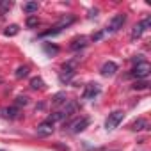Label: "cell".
<instances>
[{
    "label": "cell",
    "instance_id": "obj_1",
    "mask_svg": "<svg viewBox=\"0 0 151 151\" xmlns=\"http://www.w3.org/2000/svg\"><path fill=\"white\" fill-rule=\"evenodd\" d=\"M78 64H80V57H75V59L64 62V64H62V69H60V73H59V80H60L62 84H69L71 78L77 75Z\"/></svg>",
    "mask_w": 151,
    "mask_h": 151
},
{
    "label": "cell",
    "instance_id": "obj_2",
    "mask_svg": "<svg viewBox=\"0 0 151 151\" xmlns=\"http://www.w3.org/2000/svg\"><path fill=\"white\" fill-rule=\"evenodd\" d=\"M75 20H77V18H75L73 14H66V16H62L50 30H45V32H41L39 34V37H53V36H57V34H60L64 29H68L71 23H75Z\"/></svg>",
    "mask_w": 151,
    "mask_h": 151
},
{
    "label": "cell",
    "instance_id": "obj_3",
    "mask_svg": "<svg viewBox=\"0 0 151 151\" xmlns=\"http://www.w3.org/2000/svg\"><path fill=\"white\" fill-rule=\"evenodd\" d=\"M149 71H151V68H149V62L142 60V62H137V64L133 66V69L128 73V77H132V78H137V80H144V78H147Z\"/></svg>",
    "mask_w": 151,
    "mask_h": 151
},
{
    "label": "cell",
    "instance_id": "obj_4",
    "mask_svg": "<svg viewBox=\"0 0 151 151\" xmlns=\"http://www.w3.org/2000/svg\"><path fill=\"white\" fill-rule=\"evenodd\" d=\"M89 123H91L89 117H77V119H73L71 123H68V126H64V130L68 128L69 133H80V132H84L89 126Z\"/></svg>",
    "mask_w": 151,
    "mask_h": 151
},
{
    "label": "cell",
    "instance_id": "obj_5",
    "mask_svg": "<svg viewBox=\"0 0 151 151\" xmlns=\"http://www.w3.org/2000/svg\"><path fill=\"white\" fill-rule=\"evenodd\" d=\"M123 117H124V112H123V110H114V112H110L109 117L105 119V130H107V132L116 130V128L121 124Z\"/></svg>",
    "mask_w": 151,
    "mask_h": 151
},
{
    "label": "cell",
    "instance_id": "obj_6",
    "mask_svg": "<svg viewBox=\"0 0 151 151\" xmlns=\"http://www.w3.org/2000/svg\"><path fill=\"white\" fill-rule=\"evenodd\" d=\"M124 23H126V14H124V13H117V14L109 22V25H107V29H105V34H114V32H117L119 29H123Z\"/></svg>",
    "mask_w": 151,
    "mask_h": 151
},
{
    "label": "cell",
    "instance_id": "obj_7",
    "mask_svg": "<svg viewBox=\"0 0 151 151\" xmlns=\"http://www.w3.org/2000/svg\"><path fill=\"white\" fill-rule=\"evenodd\" d=\"M149 27H151V18H149V16H146L142 22H139V23L132 29L130 39H132V41H137V39H139V37H140V36H142L147 29H149Z\"/></svg>",
    "mask_w": 151,
    "mask_h": 151
},
{
    "label": "cell",
    "instance_id": "obj_8",
    "mask_svg": "<svg viewBox=\"0 0 151 151\" xmlns=\"http://www.w3.org/2000/svg\"><path fill=\"white\" fill-rule=\"evenodd\" d=\"M100 93H101V87L98 86V84H94V82H91V84H87L86 86V89H84V93H82V100H94V98H98L100 96Z\"/></svg>",
    "mask_w": 151,
    "mask_h": 151
},
{
    "label": "cell",
    "instance_id": "obj_9",
    "mask_svg": "<svg viewBox=\"0 0 151 151\" xmlns=\"http://www.w3.org/2000/svg\"><path fill=\"white\" fill-rule=\"evenodd\" d=\"M53 123H50L48 119L46 121H43L39 126H37V130H36V133H37V137H48V135H52L53 133Z\"/></svg>",
    "mask_w": 151,
    "mask_h": 151
},
{
    "label": "cell",
    "instance_id": "obj_10",
    "mask_svg": "<svg viewBox=\"0 0 151 151\" xmlns=\"http://www.w3.org/2000/svg\"><path fill=\"white\" fill-rule=\"evenodd\" d=\"M87 45H89V37H86V36H78V37H75V39L71 41L69 48H71L73 52H78V50L86 48Z\"/></svg>",
    "mask_w": 151,
    "mask_h": 151
},
{
    "label": "cell",
    "instance_id": "obj_11",
    "mask_svg": "<svg viewBox=\"0 0 151 151\" xmlns=\"http://www.w3.org/2000/svg\"><path fill=\"white\" fill-rule=\"evenodd\" d=\"M116 71H117V64L112 62V60H107V62L101 66V69H100V73L103 75V77H114Z\"/></svg>",
    "mask_w": 151,
    "mask_h": 151
},
{
    "label": "cell",
    "instance_id": "obj_12",
    "mask_svg": "<svg viewBox=\"0 0 151 151\" xmlns=\"http://www.w3.org/2000/svg\"><path fill=\"white\" fill-rule=\"evenodd\" d=\"M77 110H78V103L71 100V101H66V103H64V110H60V112H62V116H64V119H66V117H69L71 114H75Z\"/></svg>",
    "mask_w": 151,
    "mask_h": 151
},
{
    "label": "cell",
    "instance_id": "obj_13",
    "mask_svg": "<svg viewBox=\"0 0 151 151\" xmlns=\"http://www.w3.org/2000/svg\"><path fill=\"white\" fill-rule=\"evenodd\" d=\"M130 130H133V132H142V130H149V123L146 121V119H142V117H139V119H135L132 124H130Z\"/></svg>",
    "mask_w": 151,
    "mask_h": 151
},
{
    "label": "cell",
    "instance_id": "obj_14",
    "mask_svg": "<svg viewBox=\"0 0 151 151\" xmlns=\"http://www.w3.org/2000/svg\"><path fill=\"white\" fill-rule=\"evenodd\" d=\"M20 116V109L18 107H7V109H2V117L4 119H16Z\"/></svg>",
    "mask_w": 151,
    "mask_h": 151
},
{
    "label": "cell",
    "instance_id": "obj_15",
    "mask_svg": "<svg viewBox=\"0 0 151 151\" xmlns=\"http://www.w3.org/2000/svg\"><path fill=\"white\" fill-rule=\"evenodd\" d=\"M37 9H39L37 2H27V4H23V13H27L29 16H32L34 13H37Z\"/></svg>",
    "mask_w": 151,
    "mask_h": 151
},
{
    "label": "cell",
    "instance_id": "obj_16",
    "mask_svg": "<svg viewBox=\"0 0 151 151\" xmlns=\"http://www.w3.org/2000/svg\"><path fill=\"white\" fill-rule=\"evenodd\" d=\"M30 87H32L34 91H41V89H45V82H43V78H41V77H34V78H30Z\"/></svg>",
    "mask_w": 151,
    "mask_h": 151
},
{
    "label": "cell",
    "instance_id": "obj_17",
    "mask_svg": "<svg viewBox=\"0 0 151 151\" xmlns=\"http://www.w3.org/2000/svg\"><path fill=\"white\" fill-rule=\"evenodd\" d=\"M66 101H68V100H66V93H62V91L57 93V94L52 98V103H53L55 107H59V105H62V103H66Z\"/></svg>",
    "mask_w": 151,
    "mask_h": 151
},
{
    "label": "cell",
    "instance_id": "obj_18",
    "mask_svg": "<svg viewBox=\"0 0 151 151\" xmlns=\"http://www.w3.org/2000/svg\"><path fill=\"white\" fill-rule=\"evenodd\" d=\"M29 66H20L18 69H16V73H14V77L16 78H25V77H29Z\"/></svg>",
    "mask_w": 151,
    "mask_h": 151
},
{
    "label": "cell",
    "instance_id": "obj_19",
    "mask_svg": "<svg viewBox=\"0 0 151 151\" xmlns=\"http://www.w3.org/2000/svg\"><path fill=\"white\" fill-rule=\"evenodd\" d=\"M11 7H13V2H11V0H2V2H0V16H4Z\"/></svg>",
    "mask_w": 151,
    "mask_h": 151
},
{
    "label": "cell",
    "instance_id": "obj_20",
    "mask_svg": "<svg viewBox=\"0 0 151 151\" xmlns=\"http://www.w3.org/2000/svg\"><path fill=\"white\" fill-rule=\"evenodd\" d=\"M20 32V27L18 25H9L6 30H4V36H16Z\"/></svg>",
    "mask_w": 151,
    "mask_h": 151
},
{
    "label": "cell",
    "instance_id": "obj_21",
    "mask_svg": "<svg viewBox=\"0 0 151 151\" xmlns=\"http://www.w3.org/2000/svg\"><path fill=\"white\" fill-rule=\"evenodd\" d=\"M45 52H46L48 55H57V53H59V46H55V45H48V43H45Z\"/></svg>",
    "mask_w": 151,
    "mask_h": 151
},
{
    "label": "cell",
    "instance_id": "obj_22",
    "mask_svg": "<svg viewBox=\"0 0 151 151\" xmlns=\"http://www.w3.org/2000/svg\"><path fill=\"white\" fill-rule=\"evenodd\" d=\"M27 103H29V98H27V96H18V98H16L14 107H18V109H20V107H25Z\"/></svg>",
    "mask_w": 151,
    "mask_h": 151
},
{
    "label": "cell",
    "instance_id": "obj_23",
    "mask_svg": "<svg viewBox=\"0 0 151 151\" xmlns=\"http://www.w3.org/2000/svg\"><path fill=\"white\" fill-rule=\"evenodd\" d=\"M37 23H39V20H37V16H29L27 18V27H37Z\"/></svg>",
    "mask_w": 151,
    "mask_h": 151
},
{
    "label": "cell",
    "instance_id": "obj_24",
    "mask_svg": "<svg viewBox=\"0 0 151 151\" xmlns=\"http://www.w3.org/2000/svg\"><path fill=\"white\" fill-rule=\"evenodd\" d=\"M147 86H149V84H147L146 80H140V82H135V84H133V89L142 91V89H147Z\"/></svg>",
    "mask_w": 151,
    "mask_h": 151
},
{
    "label": "cell",
    "instance_id": "obj_25",
    "mask_svg": "<svg viewBox=\"0 0 151 151\" xmlns=\"http://www.w3.org/2000/svg\"><path fill=\"white\" fill-rule=\"evenodd\" d=\"M103 36H107V34H105V30H100V32H96V34H94V36H93L91 39H93V41H100V39H101Z\"/></svg>",
    "mask_w": 151,
    "mask_h": 151
},
{
    "label": "cell",
    "instance_id": "obj_26",
    "mask_svg": "<svg viewBox=\"0 0 151 151\" xmlns=\"http://www.w3.org/2000/svg\"><path fill=\"white\" fill-rule=\"evenodd\" d=\"M0 151H4V149H0Z\"/></svg>",
    "mask_w": 151,
    "mask_h": 151
}]
</instances>
